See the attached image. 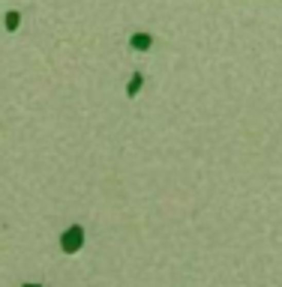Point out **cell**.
I'll list each match as a JSON object with an SVG mask.
<instances>
[{
  "label": "cell",
  "mask_w": 282,
  "mask_h": 287,
  "mask_svg": "<svg viewBox=\"0 0 282 287\" xmlns=\"http://www.w3.org/2000/svg\"><path fill=\"white\" fill-rule=\"evenodd\" d=\"M150 42H153V39H150L147 33H135V36H132V48H135V51H147V48H150Z\"/></svg>",
  "instance_id": "obj_2"
},
{
  "label": "cell",
  "mask_w": 282,
  "mask_h": 287,
  "mask_svg": "<svg viewBox=\"0 0 282 287\" xmlns=\"http://www.w3.org/2000/svg\"><path fill=\"white\" fill-rule=\"evenodd\" d=\"M81 245H84V227H81V224H72L69 231L60 234V248L66 254H75Z\"/></svg>",
  "instance_id": "obj_1"
},
{
  "label": "cell",
  "mask_w": 282,
  "mask_h": 287,
  "mask_svg": "<svg viewBox=\"0 0 282 287\" xmlns=\"http://www.w3.org/2000/svg\"><path fill=\"white\" fill-rule=\"evenodd\" d=\"M141 84H144V78H141V72H135V75H132V81H129V87H126V96H135Z\"/></svg>",
  "instance_id": "obj_3"
},
{
  "label": "cell",
  "mask_w": 282,
  "mask_h": 287,
  "mask_svg": "<svg viewBox=\"0 0 282 287\" xmlns=\"http://www.w3.org/2000/svg\"><path fill=\"white\" fill-rule=\"evenodd\" d=\"M24 287H42V284H24Z\"/></svg>",
  "instance_id": "obj_5"
},
{
  "label": "cell",
  "mask_w": 282,
  "mask_h": 287,
  "mask_svg": "<svg viewBox=\"0 0 282 287\" xmlns=\"http://www.w3.org/2000/svg\"><path fill=\"white\" fill-rule=\"evenodd\" d=\"M18 27V12H9L6 15V30H15Z\"/></svg>",
  "instance_id": "obj_4"
}]
</instances>
